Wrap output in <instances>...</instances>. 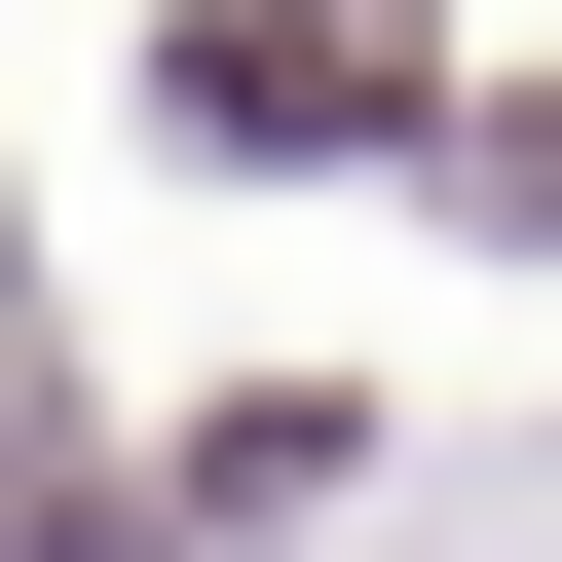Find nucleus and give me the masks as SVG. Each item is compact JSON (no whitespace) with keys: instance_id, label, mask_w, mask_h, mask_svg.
I'll return each mask as SVG.
<instances>
[{"instance_id":"f257e3e1","label":"nucleus","mask_w":562,"mask_h":562,"mask_svg":"<svg viewBox=\"0 0 562 562\" xmlns=\"http://www.w3.org/2000/svg\"><path fill=\"white\" fill-rule=\"evenodd\" d=\"M413 76V0H225V38H188V113H375Z\"/></svg>"}]
</instances>
